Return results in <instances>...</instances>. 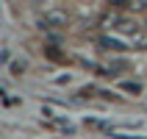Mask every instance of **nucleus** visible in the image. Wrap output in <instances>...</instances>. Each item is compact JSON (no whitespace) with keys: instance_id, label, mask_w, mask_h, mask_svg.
I'll return each mask as SVG.
<instances>
[{"instance_id":"1","label":"nucleus","mask_w":147,"mask_h":139,"mask_svg":"<svg viewBox=\"0 0 147 139\" xmlns=\"http://www.w3.org/2000/svg\"><path fill=\"white\" fill-rule=\"evenodd\" d=\"M67 25V14L64 11H47L42 17V28H64Z\"/></svg>"},{"instance_id":"2","label":"nucleus","mask_w":147,"mask_h":139,"mask_svg":"<svg viewBox=\"0 0 147 139\" xmlns=\"http://www.w3.org/2000/svg\"><path fill=\"white\" fill-rule=\"evenodd\" d=\"M100 47H106V50H114V53H119V50H125V45L119 39H111V36H103L100 39Z\"/></svg>"},{"instance_id":"3","label":"nucleus","mask_w":147,"mask_h":139,"mask_svg":"<svg viewBox=\"0 0 147 139\" xmlns=\"http://www.w3.org/2000/svg\"><path fill=\"white\" fill-rule=\"evenodd\" d=\"M119 31L122 33H139V22L136 20H122L119 22Z\"/></svg>"},{"instance_id":"4","label":"nucleus","mask_w":147,"mask_h":139,"mask_svg":"<svg viewBox=\"0 0 147 139\" xmlns=\"http://www.w3.org/2000/svg\"><path fill=\"white\" fill-rule=\"evenodd\" d=\"M25 67H28V61H25V58H22V61H11V64H8V73H11V75H22Z\"/></svg>"},{"instance_id":"5","label":"nucleus","mask_w":147,"mask_h":139,"mask_svg":"<svg viewBox=\"0 0 147 139\" xmlns=\"http://www.w3.org/2000/svg\"><path fill=\"white\" fill-rule=\"evenodd\" d=\"M122 89L131 92V95H142V83L139 81H122Z\"/></svg>"},{"instance_id":"6","label":"nucleus","mask_w":147,"mask_h":139,"mask_svg":"<svg viewBox=\"0 0 147 139\" xmlns=\"http://www.w3.org/2000/svg\"><path fill=\"white\" fill-rule=\"evenodd\" d=\"M86 125H92V128H100V131H111V125H108V123H100V120H86Z\"/></svg>"},{"instance_id":"7","label":"nucleus","mask_w":147,"mask_h":139,"mask_svg":"<svg viewBox=\"0 0 147 139\" xmlns=\"http://www.w3.org/2000/svg\"><path fill=\"white\" fill-rule=\"evenodd\" d=\"M45 53H47V58H53V61H61V50H56V47H45Z\"/></svg>"},{"instance_id":"8","label":"nucleus","mask_w":147,"mask_h":139,"mask_svg":"<svg viewBox=\"0 0 147 139\" xmlns=\"http://www.w3.org/2000/svg\"><path fill=\"white\" fill-rule=\"evenodd\" d=\"M58 128H61L64 134H75V125L72 123H64V120H58Z\"/></svg>"},{"instance_id":"9","label":"nucleus","mask_w":147,"mask_h":139,"mask_svg":"<svg viewBox=\"0 0 147 139\" xmlns=\"http://www.w3.org/2000/svg\"><path fill=\"white\" fill-rule=\"evenodd\" d=\"M128 6H131V8H136V11H144V8H147V0H131Z\"/></svg>"},{"instance_id":"10","label":"nucleus","mask_w":147,"mask_h":139,"mask_svg":"<svg viewBox=\"0 0 147 139\" xmlns=\"http://www.w3.org/2000/svg\"><path fill=\"white\" fill-rule=\"evenodd\" d=\"M0 61H3V64H11V50H8V47L0 50Z\"/></svg>"},{"instance_id":"11","label":"nucleus","mask_w":147,"mask_h":139,"mask_svg":"<svg viewBox=\"0 0 147 139\" xmlns=\"http://www.w3.org/2000/svg\"><path fill=\"white\" fill-rule=\"evenodd\" d=\"M144 31H147V22H144Z\"/></svg>"}]
</instances>
